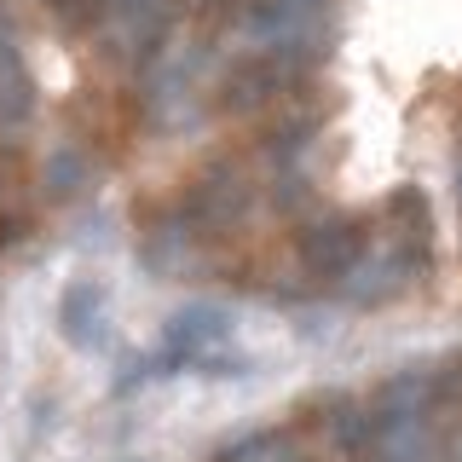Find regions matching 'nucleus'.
Here are the masks:
<instances>
[{"instance_id": "obj_4", "label": "nucleus", "mask_w": 462, "mask_h": 462, "mask_svg": "<svg viewBox=\"0 0 462 462\" xmlns=\"http://www.w3.org/2000/svg\"><path fill=\"white\" fill-rule=\"evenodd\" d=\"M29 122H35V76L23 52L0 35V139H18Z\"/></svg>"}, {"instance_id": "obj_6", "label": "nucleus", "mask_w": 462, "mask_h": 462, "mask_svg": "<svg viewBox=\"0 0 462 462\" xmlns=\"http://www.w3.org/2000/svg\"><path fill=\"white\" fill-rule=\"evenodd\" d=\"M87 173H93V162H87L81 151H58V156H52V168H47V185H52L58 197H69L76 185H87Z\"/></svg>"}, {"instance_id": "obj_5", "label": "nucleus", "mask_w": 462, "mask_h": 462, "mask_svg": "<svg viewBox=\"0 0 462 462\" xmlns=\"http://www.w3.org/2000/svg\"><path fill=\"white\" fill-rule=\"evenodd\" d=\"M98 324H105V289L98 283H69L64 300H58V329H64L69 346H93Z\"/></svg>"}, {"instance_id": "obj_1", "label": "nucleus", "mask_w": 462, "mask_h": 462, "mask_svg": "<svg viewBox=\"0 0 462 462\" xmlns=\"http://www.w3.org/2000/svg\"><path fill=\"white\" fill-rule=\"evenodd\" d=\"M243 29L254 47L318 52L329 47V0H243Z\"/></svg>"}, {"instance_id": "obj_3", "label": "nucleus", "mask_w": 462, "mask_h": 462, "mask_svg": "<svg viewBox=\"0 0 462 462\" xmlns=\"http://www.w3.org/2000/svg\"><path fill=\"white\" fill-rule=\"evenodd\" d=\"M249 214V180H243L237 162H214L191 191L180 197V208H173V220L185 226V237H214V231H231Z\"/></svg>"}, {"instance_id": "obj_2", "label": "nucleus", "mask_w": 462, "mask_h": 462, "mask_svg": "<svg viewBox=\"0 0 462 462\" xmlns=\"http://www.w3.org/2000/svg\"><path fill=\"white\" fill-rule=\"evenodd\" d=\"M300 266H307L312 283H346L370 254V226L358 214H318V220L300 231L295 243Z\"/></svg>"}]
</instances>
